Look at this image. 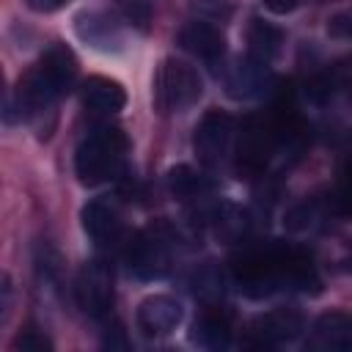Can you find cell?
<instances>
[{"label":"cell","instance_id":"1","mask_svg":"<svg viewBox=\"0 0 352 352\" xmlns=\"http://www.w3.org/2000/svg\"><path fill=\"white\" fill-rule=\"evenodd\" d=\"M124 148H126V138L121 135V129L107 126V129L88 135L74 151V173L80 184L99 187L110 182L121 168Z\"/></svg>","mask_w":352,"mask_h":352},{"label":"cell","instance_id":"2","mask_svg":"<svg viewBox=\"0 0 352 352\" xmlns=\"http://www.w3.org/2000/svg\"><path fill=\"white\" fill-rule=\"evenodd\" d=\"M204 94V82L198 72L179 60V58H165L157 69L154 77V102L162 113H182L192 107Z\"/></svg>","mask_w":352,"mask_h":352},{"label":"cell","instance_id":"3","mask_svg":"<svg viewBox=\"0 0 352 352\" xmlns=\"http://www.w3.org/2000/svg\"><path fill=\"white\" fill-rule=\"evenodd\" d=\"M126 264H129V272L138 275L140 280L162 278L170 270L168 236H162L157 228H146L135 234V239L126 248Z\"/></svg>","mask_w":352,"mask_h":352},{"label":"cell","instance_id":"4","mask_svg":"<svg viewBox=\"0 0 352 352\" xmlns=\"http://www.w3.org/2000/svg\"><path fill=\"white\" fill-rule=\"evenodd\" d=\"M77 302L91 316H104L113 305V275L104 261H88L74 283Z\"/></svg>","mask_w":352,"mask_h":352},{"label":"cell","instance_id":"5","mask_svg":"<svg viewBox=\"0 0 352 352\" xmlns=\"http://www.w3.org/2000/svg\"><path fill=\"white\" fill-rule=\"evenodd\" d=\"M231 118L220 110H209L204 113V118L198 121L195 126V138H192V146H195V154L201 157L204 165H220L228 154V146H231Z\"/></svg>","mask_w":352,"mask_h":352},{"label":"cell","instance_id":"6","mask_svg":"<svg viewBox=\"0 0 352 352\" xmlns=\"http://www.w3.org/2000/svg\"><path fill=\"white\" fill-rule=\"evenodd\" d=\"M184 316V308L176 297L170 294H154V297H146L138 308V327L151 336V338H160V336H168L179 327Z\"/></svg>","mask_w":352,"mask_h":352},{"label":"cell","instance_id":"7","mask_svg":"<svg viewBox=\"0 0 352 352\" xmlns=\"http://www.w3.org/2000/svg\"><path fill=\"white\" fill-rule=\"evenodd\" d=\"M74 30H77L80 41H85L88 47L102 50V52H116V50H121V41H124L118 22L107 11H82V14H77Z\"/></svg>","mask_w":352,"mask_h":352},{"label":"cell","instance_id":"8","mask_svg":"<svg viewBox=\"0 0 352 352\" xmlns=\"http://www.w3.org/2000/svg\"><path fill=\"white\" fill-rule=\"evenodd\" d=\"M179 44L190 55H195L206 63H217L226 55V38H223L220 28L212 25V22H204V19H195L190 25H184L182 33H179Z\"/></svg>","mask_w":352,"mask_h":352},{"label":"cell","instance_id":"9","mask_svg":"<svg viewBox=\"0 0 352 352\" xmlns=\"http://www.w3.org/2000/svg\"><path fill=\"white\" fill-rule=\"evenodd\" d=\"M250 330L261 344H280V341H292L302 333V319H300V314L286 311V308L270 311V314L256 316Z\"/></svg>","mask_w":352,"mask_h":352},{"label":"cell","instance_id":"10","mask_svg":"<svg viewBox=\"0 0 352 352\" xmlns=\"http://www.w3.org/2000/svg\"><path fill=\"white\" fill-rule=\"evenodd\" d=\"M82 102L96 113H118L126 104V91L110 77H88L82 82Z\"/></svg>","mask_w":352,"mask_h":352},{"label":"cell","instance_id":"11","mask_svg":"<svg viewBox=\"0 0 352 352\" xmlns=\"http://www.w3.org/2000/svg\"><path fill=\"white\" fill-rule=\"evenodd\" d=\"M314 338L324 349L352 346V316L344 311H327L314 322Z\"/></svg>","mask_w":352,"mask_h":352},{"label":"cell","instance_id":"12","mask_svg":"<svg viewBox=\"0 0 352 352\" xmlns=\"http://www.w3.org/2000/svg\"><path fill=\"white\" fill-rule=\"evenodd\" d=\"M264 82H267V63H261L253 55H248L245 60H239L231 69V74H228V94L236 96V99H248V96H256Z\"/></svg>","mask_w":352,"mask_h":352},{"label":"cell","instance_id":"13","mask_svg":"<svg viewBox=\"0 0 352 352\" xmlns=\"http://www.w3.org/2000/svg\"><path fill=\"white\" fill-rule=\"evenodd\" d=\"M118 212L107 201H91L82 206V228L94 242H110L118 234Z\"/></svg>","mask_w":352,"mask_h":352},{"label":"cell","instance_id":"14","mask_svg":"<svg viewBox=\"0 0 352 352\" xmlns=\"http://www.w3.org/2000/svg\"><path fill=\"white\" fill-rule=\"evenodd\" d=\"M280 44H283V33L264 22V19H250V28H248V47H250V55L261 63H270L278 52H280Z\"/></svg>","mask_w":352,"mask_h":352},{"label":"cell","instance_id":"15","mask_svg":"<svg viewBox=\"0 0 352 352\" xmlns=\"http://www.w3.org/2000/svg\"><path fill=\"white\" fill-rule=\"evenodd\" d=\"M212 226H214V236H217V239H223V242H236V239L248 231L250 220H248V212L239 209L236 204H223V206L214 212Z\"/></svg>","mask_w":352,"mask_h":352},{"label":"cell","instance_id":"16","mask_svg":"<svg viewBox=\"0 0 352 352\" xmlns=\"http://www.w3.org/2000/svg\"><path fill=\"white\" fill-rule=\"evenodd\" d=\"M190 341L198 344V346H204V349H220V346L228 344V324H226L220 316L206 314V316H201V319L192 324Z\"/></svg>","mask_w":352,"mask_h":352},{"label":"cell","instance_id":"17","mask_svg":"<svg viewBox=\"0 0 352 352\" xmlns=\"http://www.w3.org/2000/svg\"><path fill=\"white\" fill-rule=\"evenodd\" d=\"M168 190H170L173 198L190 201V198H195L198 192L206 190V182H204V176H201L195 168H190V165H176V168L168 170Z\"/></svg>","mask_w":352,"mask_h":352},{"label":"cell","instance_id":"18","mask_svg":"<svg viewBox=\"0 0 352 352\" xmlns=\"http://www.w3.org/2000/svg\"><path fill=\"white\" fill-rule=\"evenodd\" d=\"M116 3H118V11L124 14V19L132 28L148 30V22H151V14H154L151 0H116Z\"/></svg>","mask_w":352,"mask_h":352},{"label":"cell","instance_id":"19","mask_svg":"<svg viewBox=\"0 0 352 352\" xmlns=\"http://www.w3.org/2000/svg\"><path fill=\"white\" fill-rule=\"evenodd\" d=\"M192 11L198 14V19L204 22H226L234 14L231 0H192Z\"/></svg>","mask_w":352,"mask_h":352},{"label":"cell","instance_id":"20","mask_svg":"<svg viewBox=\"0 0 352 352\" xmlns=\"http://www.w3.org/2000/svg\"><path fill=\"white\" fill-rule=\"evenodd\" d=\"M14 349H19V352H50L52 349V341L44 333H38L36 327H25L14 338Z\"/></svg>","mask_w":352,"mask_h":352},{"label":"cell","instance_id":"21","mask_svg":"<svg viewBox=\"0 0 352 352\" xmlns=\"http://www.w3.org/2000/svg\"><path fill=\"white\" fill-rule=\"evenodd\" d=\"M220 286H223V280H220V275L212 267H206V270H201L195 275V294H201L204 300H209V292H212V297H217L223 292Z\"/></svg>","mask_w":352,"mask_h":352},{"label":"cell","instance_id":"22","mask_svg":"<svg viewBox=\"0 0 352 352\" xmlns=\"http://www.w3.org/2000/svg\"><path fill=\"white\" fill-rule=\"evenodd\" d=\"M327 33L330 36H352V16L346 14H336L327 25Z\"/></svg>","mask_w":352,"mask_h":352},{"label":"cell","instance_id":"23","mask_svg":"<svg viewBox=\"0 0 352 352\" xmlns=\"http://www.w3.org/2000/svg\"><path fill=\"white\" fill-rule=\"evenodd\" d=\"M69 0H25V6L30 8V11H36V14H52V11H58V8H63Z\"/></svg>","mask_w":352,"mask_h":352},{"label":"cell","instance_id":"24","mask_svg":"<svg viewBox=\"0 0 352 352\" xmlns=\"http://www.w3.org/2000/svg\"><path fill=\"white\" fill-rule=\"evenodd\" d=\"M264 6H267L272 14H289V11H294L297 0H264Z\"/></svg>","mask_w":352,"mask_h":352},{"label":"cell","instance_id":"25","mask_svg":"<svg viewBox=\"0 0 352 352\" xmlns=\"http://www.w3.org/2000/svg\"><path fill=\"white\" fill-rule=\"evenodd\" d=\"M344 198H346V204L352 206V168H349L346 176H344Z\"/></svg>","mask_w":352,"mask_h":352},{"label":"cell","instance_id":"26","mask_svg":"<svg viewBox=\"0 0 352 352\" xmlns=\"http://www.w3.org/2000/svg\"><path fill=\"white\" fill-rule=\"evenodd\" d=\"M346 267H349V270H352V253H349V258H346Z\"/></svg>","mask_w":352,"mask_h":352}]
</instances>
